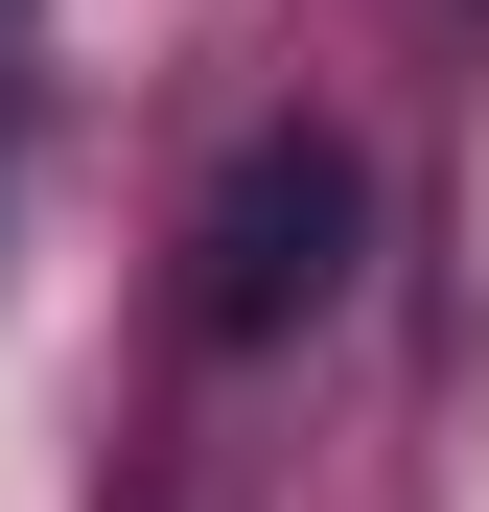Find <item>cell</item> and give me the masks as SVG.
<instances>
[{
  "label": "cell",
  "instance_id": "obj_1",
  "mask_svg": "<svg viewBox=\"0 0 489 512\" xmlns=\"http://www.w3.org/2000/svg\"><path fill=\"white\" fill-rule=\"evenodd\" d=\"M350 256H373V163L326 117H257L210 163V210H187V326H210V350H280V326L350 303Z\"/></svg>",
  "mask_w": 489,
  "mask_h": 512
}]
</instances>
